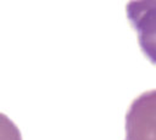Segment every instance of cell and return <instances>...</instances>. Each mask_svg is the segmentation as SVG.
Here are the masks:
<instances>
[{"mask_svg": "<svg viewBox=\"0 0 156 140\" xmlns=\"http://www.w3.org/2000/svg\"><path fill=\"white\" fill-rule=\"evenodd\" d=\"M124 140H156V89L132 101L126 114Z\"/></svg>", "mask_w": 156, "mask_h": 140, "instance_id": "cell-1", "label": "cell"}, {"mask_svg": "<svg viewBox=\"0 0 156 140\" xmlns=\"http://www.w3.org/2000/svg\"><path fill=\"white\" fill-rule=\"evenodd\" d=\"M127 17L138 34L143 54L156 65V1H132Z\"/></svg>", "mask_w": 156, "mask_h": 140, "instance_id": "cell-2", "label": "cell"}, {"mask_svg": "<svg viewBox=\"0 0 156 140\" xmlns=\"http://www.w3.org/2000/svg\"><path fill=\"white\" fill-rule=\"evenodd\" d=\"M0 140H22L18 127L2 112H0Z\"/></svg>", "mask_w": 156, "mask_h": 140, "instance_id": "cell-3", "label": "cell"}]
</instances>
